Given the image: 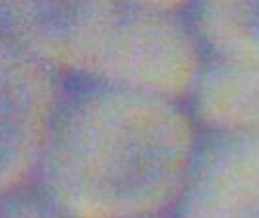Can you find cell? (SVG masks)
<instances>
[{
    "instance_id": "obj_11",
    "label": "cell",
    "mask_w": 259,
    "mask_h": 218,
    "mask_svg": "<svg viewBox=\"0 0 259 218\" xmlns=\"http://www.w3.org/2000/svg\"><path fill=\"white\" fill-rule=\"evenodd\" d=\"M0 6H2V0H0Z\"/></svg>"
},
{
    "instance_id": "obj_3",
    "label": "cell",
    "mask_w": 259,
    "mask_h": 218,
    "mask_svg": "<svg viewBox=\"0 0 259 218\" xmlns=\"http://www.w3.org/2000/svg\"><path fill=\"white\" fill-rule=\"evenodd\" d=\"M68 81L0 27V195L35 184Z\"/></svg>"
},
{
    "instance_id": "obj_4",
    "label": "cell",
    "mask_w": 259,
    "mask_h": 218,
    "mask_svg": "<svg viewBox=\"0 0 259 218\" xmlns=\"http://www.w3.org/2000/svg\"><path fill=\"white\" fill-rule=\"evenodd\" d=\"M126 6L124 0H2L0 27L60 76L91 77Z\"/></svg>"
},
{
    "instance_id": "obj_7",
    "label": "cell",
    "mask_w": 259,
    "mask_h": 218,
    "mask_svg": "<svg viewBox=\"0 0 259 218\" xmlns=\"http://www.w3.org/2000/svg\"><path fill=\"white\" fill-rule=\"evenodd\" d=\"M188 16L209 56L259 62V0H194Z\"/></svg>"
},
{
    "instance_id": "obj_10",
    "label": "cell",
    "mask_w": 259,
    "mask_h": 218,
    "mask_svg": "<svg viewBox=\"0 0 259 218\" xmlns=\"http://www.w3.org/2000/svg\"><path fill=\"white\" fill-rule=\"evenodd\" d=\"M161 218H172V216H161Z\"/></svg>"
},
{
    "instance_id": "obj_5",
    "label": "cell",
    "mask_w": 259,
    "mask_h": 218,
    "mask_svg": "<svg viewBox=\"0 0 259 218\" xmlns=\"http://www.w3.org/2000/svg\"><path fill=\"white\" fill-rule=\"evenodd\" d=\"M172 218H259V135H205Z\"/></svg>"
},
{
    "instance_id": "obj_2",
    "label": "cell",
    "mask_w": 259,
    "mask_h": 218,
    "mask_svg": "<svg viewBox=\"0 0 259 218\" xmlns=\"http://www.w3.org/2000/svg\"><path fill=\"white\" fill-rule=\"evenodd\" d=\"M207 60L188 12L126 6L89 79L188 104Z\"/></svg>"
},
{
    "instance_id": "obj_6",
    "label": "cell",
    "mask_w": 259,
    "mask_h": 218,
    "mask_svg": "<svg viewBox=\"0 0 259 218\" xmlns=\"http://www.w3.org/2000/svg\"><path fill=\"white\" fill-rule=\"evenodd\" d=\"M188 108L205 135H259V62L209 56Z\"/></svg>"
},
{
    "instance_id": "obj_1",
    "label": "cell",
    "mask_w": 259,
    "mask_h": 218,
    "mask_svg": "<svg viewBox=\"0 0 259 218\" xmlns=\"http://www.w3.org/2000/svg\"><path fill=\"white\" fill-rule=\"evenodd\" d=\"M201 137L188 104L70 79L35 186L68 218L172 216Z\"/></svg>"
},
{
    "instance_id": "obj_9",
    "label": "cell",
    "mask_w": 259,
    "mask_h": 218,
    "mask_svg": "<svg viewBox=\"0 0 259 218\" xmlns=\"http://www.w3.org/2000/svg\"><path fill=\"white\" fill-rule=\"evenodd\" d=\"M128 6L136 8H149V10L166 12H188L194 0H124Z\"/></svg>"
},
{
    "instance_id": "obj_8",
    "label": "cell",
    "mask_w": 259,
    "mask_h": 218,
    "mask_svg": "<svg viewBox=\"0 0 259 218\" xmlns=\"http://www.w3.org/2000/svg\"><path fill=\"white\" fill-rule=\"evenodd\" d=\"M0 218H68L45 195L39 187L31 184L12 193L0 195Z\"/></svg>"
}]
</instances>
